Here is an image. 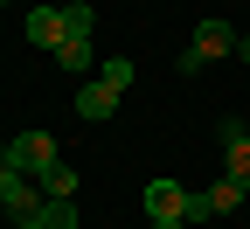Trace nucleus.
Returning a JSON list of instances; mask_svg holds the SVG:
<instances>
[{"mask_svg":"<svg viewBox=\"0 0 250 229\" xmlns=\"http://www.w3.org/2000/svg\"><path fill=\"white\" fill-rule=\"evenodd\" d=\"M153 229H188V222H153Z\"/></svg>","mask_w":250,"mask_h":229,"instance_id":"nucleus-15","label":"nucleus"},{"mask_svg":"<svg viewBox=\"0 0 250 229\" xmlns=\"http://www.w3.org/2000/svg\"><path fill=\"white\" fill-rule=\"evenodd\" d=\"M208 215H215V208H208V187H188V208H181V222L195 229V222H208Z\"/></svg>","mask_w":250,"mask_h":229,"instance_id":"nucleus-13","label":"nucleus"},{"mask_svg":"<svg viewBox=\"0 0 250 229\" xmlns=\"http://www.w3.org/2000/svg\"><path fill=\"white\" fill-rule=\"evenodd\" d=\"M14 229H77V208H70V202H42L35 215H21Z\"/></svg>","mask_w":250,"mask_h":229,"instance_id":"nucleus-8","label":"nucleus"},{"mask_svg":"<svg viewBox=\"0 0 250 229\" xmlns=\"http://www.w3.org/2000/svg\"><path fill=\"white\" fill-rule=\"evenodd\" d=\"M0 7H7V0H0Z\"/></svg>","mask_w":250,"mask_h":229,"instance_id":"nucleus-17","label":"nucleus"},{"mask_svg":"<svg viewBox=\"0 0 250 229\" xmlns=\"http://www.w3.org/2000/svg\"><path fill=\"white\" fill-rule=\"evenodd\" d=\"M0 153H7L14 167H21V174H35V181H42V174L56 167V160H62V146H56L49 132H14L7 146H0Z\"/></svg>","mask_w":250,"mask_h":229,"instance_id":"nucleus-2","label":"nucleus"},{"mask_svg":"<svg viewBox=\"0 0 250 229\" xmlns=\"http://www.w3.org/2000/svg\"><path fill=\"white\" fill-rule=\"evenodd\" d=\"M21 28H28V42H35V49H49V56L62 49V7H28Z\"/></svg>","mask_w":250,"mask_h":229,"instance_id":"nucleus-6","label":"nucleus"},{"mask_svg":"<svg viewBox=\"0 0 250 229\" xmlns=\"http://www.w3.org/2000/svg\"><path fill=\"white\" fill-rule=\"evenodd\" d=\"M139 202H146V215H153V222H181V208H188V187H181V181H167V174H153Z\"/></svg>","mask_w":250,"mask_h":229,"instance_id":"nucleus-4","label":"nucleus"},{"mask_svg":"<svg viewBox=\"0 0 250 229\" xmlns=\"http://www.w3.org/2000/svg\"><path fill=\"white\" fill-rule=\"evenodd\" d=\"M98 77H104L111 90H132V77H139V62H125V56H111V62H98Z\"/></svg>","mask_w":250,"mask_h":229,"instance_id":"nucleus-12","label":"nucleus"},{"mask_svg":"<svg viewBox=\"0 0 250 229\" xmlns=\"http://www.w3.org/2000/svg\"><path fill=\"white\" fill-rule=\"evenodd\" d=\"M236 56H243V62H250V42H243V49H236Z\"/></svg>","mask_w":250,"mask_h":229,"instance_id":"nucleus-16","label":"nucleus"},{"mask_svg":"<svg viewBox=\"0 0 250 229\" xmlns=\"http://www.w3.org/2000/svg\"><path fill=\"white\" fill-rule=\"evenodd\" d=\"M56 62H62V70H83V62H90V42H83V35H70V42L56 49Z\"/></svg>","mask_w":250,"mask_h":229,"instance_id":"nucleus-14","label":"nucleus"},{"mask_svg":"<svg viewBox=\"0 0 250 229\" xmlns=\"http://www.w3.org/2000/svg\"><path fill=\"white\" fill-rule=\"evenodd\" d=\"M118 97H125V90H111L104 77H98V83H83V90H77V118H90V125L111 118V111H118Z\"/></svg>","mask_w":250,"mask_h":229,"instance_id":"nucleus-7","label":"nucleus"},{"mask_svg":"<svg viewBox=\"0 0 250 229\" xmlns=\"http://www.w3.org/2000/svg\"><path fill=\"white\" fill-rule=\"evenodd\" d=\"M243 202H250V187H243V181H229V174H223V181H208V208H215V215H229V208H243Z\"/></svg>","mask_w":250,"mask_h":229,"instance_id":"nucleus-10","label":"nucleus"},{"mask_svg":"<svg viewBox=\"0 0 250 229\" xmlns=\"http://www.w3.org/2000/svg\"><path fill=\"white\" fill-rule=\"evenodd\" d=\"M42 202H49V194L35 187V174H21V167H14V160H7V153H0V208H7V215L21 222V215H35Z\"/></svg>","mask_w":250,"mask_h":229,"instance_id":"nucleus-1","label":"nucleus"},{"mask_svg":"<svg viewBox=\"0 0 250 229\" xmlns=\"http://www.w3.org/2000/svg\"><path fill=\"white\" fill-rule=\"evenodd\" d=\"M188 49H195L202 62H215V56H236V49H243V35H236L229 21H215V14H208V21L195 28V42H188Z\"/></svg>","mask_w":250,"mask_h":229,"instance_id":"nucleus-5","label":"nucleus"},{"mask_svg":"<svg viewBox=\"0 0 250 229\" xmlns=\"http://www.w3.org/2000/svg\"><path fill=\"white\" fill-rule=\"evenodd\" d=\"M215 139H223V174L250 187V125H243V118H223V125H215Z\"/></svg>","mask_w":250,"mask_h":229,"instance_id":"nucleus-3","label":"nucleus"},{"mask_svg":"<svg viewBox=\"0 0 250 229\" xmlns=\"http://www.w3.org/2000/svg\"><path fill=\"white\" fill-rule=\"evenodd\" d=\"M35 187L49 194V202H70V194H77V167H70V160H56V167H49V174H42Z\"/></svg>","mask_w":250,"mask_h":229,"instance_id":"nucleus-9","label":"nucleus"},{"mask_svg":"<svg viewBox=\"0 0 250 229\" xmlns=\"http://www.w3.org/2000/svg\"><path fill=\"white\" fill-rule=\"evenodd\" d=\"M90 21H98V7H90V0H70V7H62V42H70V35L90 42Z\"/></svg>","mask_w":250,"mask_h":229,"instance_id":"nucleus-11","label":"nucleus"}]
</instances>
